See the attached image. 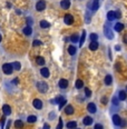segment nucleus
I'll return each instance as SVG.
<instances>
[{
  "label": "nucleus",
  "mask_w": 127,
  "mask_h": 129,
  "mask_svg": "<svg viewBox=\"0 0 127 129\" xmlns=\"http://www.w3.org/2000/svg\"><path fill=\"white\" fill-rule=\"evenodd\" d=\"M37 89H38L40 92L45 94V92L48 91V85L46 84V82H44V81H38V82H37Z\"/></svg>",
  "instance_id": "1"
},
{
  "label": "nucleus",
  "mask_w": 127,
  "mask_h": 129,
  "mask_svg": "<svg viewBox=\"0 0 127 129\" xmlns=\"http://www.w3.org/2000/svg\"><path fill=\"white\" fill-rule=\"evenodd\" d=\"M2 71L6 75H11V74H12V71H13L12 64H2Z\"/></svg>",
  "instance_id": "2"
},
{
  "label": "nucleus",
  "mask_w": 127,
  "mask_h": 129,
  "mask_svg": "<svg viewBox=\"0 0 127 129\" xmlns=\"http://www.w3.org/2000/svg\"><path fill=\"white\" fill-rule=\"evenodd\" d=\"M45 8H46L45 0H39V1L36 3V9L38 10V11H42V10H45Z\"/></svg>",
  "instance_id": "3"
},
{
  "label": "nucleus",
  "mask_w": 127,
  "mask_h": 129,
  "mask_svg": "<svg viewBox=\"0 0 127 129\" xmlns=\"http://www.w3.org/2000/svg\"><path fill=\"white\" fill-rule=\"evenodd\" d=\"M104 32H105V36H106L108 39H113V38H114V33H113L111 29H109L107 26L104 27Z\"/></svg>",
  "instance_id": "4"
},
{
  "label": "nucleus",
  "mask_w": 127,
  "mask_h": 129,
  "mask_svg": "<svg viewBox=\"0 0 127 129\" xmlns=\"http://www.w3.org/2000/svg\"><path fill=\"white\" fill-rule=\"evenodd\" d=\"M64 21H65L66 25H72V23L74 22V17H72V15H66V16L64 17Z\"/></svg>",
  "instance_id": "5"
},
{
  "label": "nucleus",
  "mask_w": 127,
  "mask_h": 129,
  "mask_svg": "<svg viewBox=\"0 0 127 129\" xmlns=\"http://www.w3.org/2000/svg\"><path fill=\"white\" fill-rule=\"evenodd\" d=\"M33 107H35L36 109H38V110H40L42 108V101L40 99H35L33 100Z\"/></svg>",
  "instance_id": "6"
},
{
  "label": "nucleus",
  "mask_w": 127,
  "mask_h": 129,
  "mask_svg": "<svg viewBox=\"0 0 127 129\" xmlns=\"http://www.w3.org/2000/svg\"><path fill=\"white\" fill-rule=\"evenodd\" d=\"M113 123H114V125H116V126H121V118L118 116V115H114V116H113Z\"/></svg>",
  "instance_id": "7"
},
{
  "label": "nucleus",
  "mask_w": 127,
  "mask_h": 129,
  "mask_svg": "<svg viewBox=\"0 0 127 129\" xmlns=\"http://www.w3.org/2000/svg\"><path fill=\"white\" fill-rule=\"evenodd\" d=\"M2 111H3V115L5 116H9L10 113H11V108H10L9 105H3Z\"/></svg>",
  "instance_id": "8"
},
{
  "label": "nucleus",
  "mask_w": 127,
  "mask_h": 129,
  "mask_svg": "<svg viewBox=\"0 0 127 129\" xmlns=\"http://www.w3.org/2000/svg\"><path fill=\"white\" fill-rule=\"evenodd\" d=\"M59 87L61 88V89H66V88L68 87V80H66V79H60V80H59Z\"/></svg>",
  "instance_id": "9"
},
{
  "label": "nucleus",
  "mask_w": 127,
  "mask_h": 129,
  "mask_svg": "<svg viewBox=\"0 0 127 129\" xmlns=\"http://www.w3.org/2000/svg\"><path fill=\"white\" fill-rule=\"evenodd\" d=\"M87 109H88V111L89 113H96V105L95 103H93V102H90V103H88V106H87Z\"/></svg>",
  "instance_id": "10"
},
{
  "label": "nucleus",
  "mask_w": 127,
  "mask_h": 129,
  "mask_svg": "<svg viewBox=\"0 0 127 129\" xmlns=\"http://www.w3.org/2000/svg\"><path fill=\"white\" fill-rule=\"evenodd\" d=\"M60 6H61L62 9H68L69 7H70V1L69 0H62L61 2H60Z\"/></svg>",
  "instance_id": "11"
},
{
  "label": "nucleus",
  "mask_w": 127,
  "mask_h": 129,
  "mask_svg": "<svg viewBox=\"0 0 127 129\" xmlns=\"http://www.w3.org/2000/svg\"><path fill=\"white\" fill-rule=\"evenodd\" d=\"M40 74H41L42 77L48 78L49 75H50V72H49V69H48V68H42L41 70H40Z\"/></svg>",
  "instance_id": "12"
},
{
  "label": "nucleus",
  "mask_w": 127,
  "mask_h": 129,
  "mask_svg": "<svg viewBox=\"0 0 127 129\" xmlns=\"http://www.w3.org/2000/svg\"><path fill=\"white\" fill-rule=\"evenodd\" d=\"M83 124H84V125H86V126H89V125H91V124H93V118H91V117H89V116L85 117L84 120H83Z\"/></svg>",
  "instance_id": "13"
},
{
  "label": "nucleus",
  "mask_w": 127,
  "mask_h": 129,
  "mask_svg": "<svg viewBox=\"0 0 127 129\" xmlns=\"http://www.w3.org/2000/svg\"><path fill=\"white\" fill-rule=\"evenodd\" d=\"M90 8L93 11L98 10V8H99V0H94V1H93V5L90 6Z\"/></svg>",
  "instance_id": "14"
},
{
  "label": "nucleus",
  "mask_w": 127,
  "mask_h": 129,
  "mask_svg": "<svg viewBox=\"0 0 127 129\" xmlns=\"http://www.w3.org/2000/svg\"><path fill=\"white\" fill-rule=\"evenodd\" d=\"M127 98V92L124 90H121L119 91V94H118V99L119 100H126Z\"/></svg>",
  "instance_id": "15"
},
{
  "label": "nucleus",
  "mask_w": 127,
  "mask_h": 129,
  "mask_svg": "<svg viewBox=\"0 0 127 129\" xmlns=\"http://www.w3.org/2000/svg\"><path fill=\"white\" fill-rule=\"evenodd\" d=\"M65 113H67V115H72V113H74V107H72V105H68V106H66Z\"/></svg>",
  "instance_id": "16"
},
{
  "label": "nucleus",
  "mask_w": 127,
  "mask_h": 129,
  "mask_svg": "<svg viewBox=\"0 0 127 129\" xmlns=\"http://www.w3.org/2000/svg\"><path fill=\"white\" fill-rule=\"evenodd\" d=\"M107 19L109 21H113V20L116 19V16H115V11H108L107 13Z\"/></svg>",
  "instance_id": "17"
},
{
  "label": "nucleus",
  "mask_w": 127,
  "mask_h": 129,
  "mask_svg": "<svg viewBox=\"0 0 127 129\" xmlns=\"http://www.w3.org/2000/svg\"><path fill=\"white\" fill-rule=\"evenodd\" d=\"M31 32H33V29H31V27L30 26H26L23 28V33L26 36H30L31 35Z\"/></svg>",
  "instance_id": "18"
},
{
  "label": "nucleus",
  "mask_w": 127,
  "mask_h": 129,
  "mask_svg": "<svg viewBox=\"0 0 127 129\" xmlns=\"http://www.w3.org/2000/svg\"><path fill=\"white\" fill-rule=\"evenodd\" d=\"M89 49H90V50H93V51L97 50V49H98V43H97V41H91L90 45H89Z\"/></svg>",
  "instance_id": "19"
},
{
  "label": "nucleus",
  "mask_w": 127,
  "mask_h": 129,
  "mask_svg": "<svg viewBox=\"0 0 127 129\" xmlns=\"http://www.w3.org/2000/svg\"><path fill=\"white\" fill-rule=\"evenodd\" d=\"M105 85H107V86H109V85H111V81H113V78H111L110 75H107L106 77H105Z\"/></svg>",
  "instance_id": "20"
},
{
  "label": "nucleus",
  "mask_w": 127,
  "mask_h": 129,
  "mask_svg": "<svg viewBox=\"0 0 127 129\" xmlns=\"http://www.w3.org/2000/svg\"><path fill=\"white\" fill-rule=\"evenodd\" d=\"M76 127H77V123L76 121H69L67 124V128L68 129H75Z\"/></svg>",
  "instance_id": "21"
},
{
  "label": "nucleus",
  "mask_w": 127,
  "mask_h": 129,
  "mask_svg": "<svg viewBox=\"0 0 127 129\" xmlns=\"http://www.w3.org/2000/svg\"><path fill=\"white\" fill-rule=\"evenodd\" d=\"M76 51H77V49H76L75 46H69V47H68V52H69V55H75Z\"/></svg>",
  "instance_id": "22"
},
{
  "label": "nucleus",
  "mask_w": 127,
  "mask_h": 129,
  "mask_svg": "<svg viewBox=\"0 0 127 129\" xmlns=\"http://www.w3.org/2000/svg\"><path fill=\"white\" fill-rule=\"evenodd\" d=\"M76 88H77V89H82L83 87H84V81L83 80H80V79H78V80L76 81Z\"/></svg>",
  "instance_id": "23"
},
{
  "label": "nucleus",
  "mask_w": 127,
  "mask_h": 129,
  "mask_svg": "<svg viewBox=\"0 0 127 129\" xmlns=\"http://www.w3.org/2000/svg\"><path fill=\"white\" fill-rule=\"evenodd\" d=\"M40 27L41 28H49L50 27V23L48 21H46V20H41L40 21Z\"/></svg>",
  "instance_id": "24"
},
{
  "label": "nucleus",
  "mask_w": 127,
  "mask_h": 129,
  "mask_svg": "<svg viewBox=\"0 0 127 129\" xmlns=\"http://www.w3.org/2000/svg\"><path fill=\"white\" fill-rule=\"evenodd\" d=\"M123 29H124V25H123V23L118 22L115 25V30H116V31H121Z\"/></svg>",
  "instance_id": "25"
},
{
  "label": "nucleus",
  "mask_w": 127,
  "mask_h": 129,
  "mask_svg": "<svg viewBox=\"0 0 127 129\" xmlns=\"http://www.w3.org/2000/svg\"><path fill=\"white\" fill-rule=\"evenodd\" d=\"M15 127L18 129H21L23 127V123L21 120H16V121H15Z\"/></svg>",
  "instance_id": "26"
},
{
  "label": "nucleus",
  "mask_w": 127,
  "mask_h": 129,
  "mask_svg": "<svg viewBox=\"0 0 127 129\" xmlns=\"http://www.w3.org/2000/svg\"><path fill=\"white\" fill-rule=\"evenodd\" d=\"M12 64V68L15 69V70H20V68H21V64H20V62H18V61L13 62V64Z\"/></svg>",
  "instance_id": "27"
},
{
  "label": "nucleus",
  "mask_w": 127,
  "mask_h": 129,
  "mask_svg": "<svg viewBox=\"0 0 127 129\" xmlns=\"http://www.w3.org/2000/svg\"><path fill=\"white\" fill-rule=\"evenodd\" d=\"M36 120H37V117H36V116H33V115H31V116H29L28 118H27V121H28V123H30V124L35 123Z\"/></svg>",
  "instance_id": "28"
},
{
  "label": "nucleus",
  "mask_w": 127,
  "mask_h": 129,
  "mask_svg": "<svg viewBox=\"0 0 127 129\" xmlns=\"http://www.w3.org/2000/svg\"><path fill=\"white\" fill-rule=\"evenodd\" d=\"M85 38H86V31H83V33H82V37H80V41H79V46L82 47L83 46V43H84V41H85Z\"/></svg>",
  "instance_id": "29"
},
{
  "label": "nucleus",
  "mask_w": 127,
  "mask_h": 129,
  "mask_svg": "<svg viewBox=\"0 0 127 129\" xmlns=\"http://www.w3.org/2000/svg\"><path fill=\"white\" fill-rule=\"evenodd\" d=\"M36 61H37V64H39V66H42V64H45V59L42 58V57H37Z\"/></svg>",
  "instance_id": "30"
},
{
  "label": "nucleus",
  "mask_w": 127,
  "mask_h": 129,
  "mask_svg": "<svg viewBox=\"0 0 127 129\" xmlns=\"http://www.w3.org/2000/svg\"><path fill=\"white\" fill-rule=\"evenodd\" d=\"M65 99V98H64V97H61V96H59V97H57V98H56L55 100H52L51 102H54V103H60L62 101V100Z\"/></svg>",
  "instance_id": "31"
},
{
  "label": "nucleus",
  "mask_w": 127,
  "mask_h": 129,
  "mask_svg": "<svg viewBox=\"0 0 127 129\" xmlns=\"http://www.w3.org/2000/svg\"><path fill=\"white\" fill-rule=\"evenodd\" d=\"M70 40H72V42H75V43H76V42H77V41H78V40H79V37H78V35H76V33H75V35H72V37H70Z\"/></svg>",
  "instance_id": "32"
},
{
  "label": "nucleus",
  "mask_w": 127,
  "mask_h": 129,
  "mask_svg": "<svg viewBox=\"0 0 127 129\" xmlns=\"http://www.w3.org/2000/svg\"><path fill=\"white\" fill-rule=\"evenodd\" d=\"M85 95H86V97H89L91 96V91H90V89H88V88H85Z\"/></svg>",
  "instance_id": "33"
},
{
  "label": "nucleus",
  "mask_w": 127,
  "mask_h": 129,
  "mask_svg": "<svg viewBox=\"0 0 127 129\" xmlns=\"http://www.w3.org/2000/svg\"><path fill=\"white\" fill-rule=\"evenodd\" d=\"M97 38H98V36L96 35V33H91V35H90V40H91V41H96Z\"/></svg>",
  "instance_id": "34"
},
{
  "label": "nucleus",
  "mask_w": 127,
  "mask_h": 129,
  "mask_svg": "<svg viewBox=\"0 0 127 129\" xmlns=\"http://www.w3.org/2000/svg\"><path fill=\"white\" fill-rule=\"evenodd\" d=\"M62 126H64V125H62V119L60 118V119H59V123H58V126L56 127V129H62Z\"/></svg>",
  "instance_id": "35"
},
{
  "label": "nucleus",
  "mask_w": 127,
  "mask_h": 129,
  "mask_svg": "<svg viewBox=\"0 0 127 129\" xmlns=\"http://www.w3.org/2000/svg\"><path fill=\"white\" fill-rule=\"evenodd\" d=\"M33 45L35 46V47H37V46H41L42 45V42L39 41V40H35V41L33 42Z\"/></svg>",
  "instance_id": "36"
},
{
  "label": "nucleus",
  "mask_w": 127,
  "mask_h": 129,
  "mask_svg": "<svg viewBox=\"0 0 127 129\" xmlns=\"http://www.w3.org/2000/svg\"><path fill=\"white\" fill-rule=\"evenodd\" d=\"M86 22L87 23L90 22V16H89V12L86 13Z\"/></svg>",
  "instance_id": "37"
},
{
  "label": "nucleus",
  "mask_w": 127,
  "mask_h": 129,
  "mask_svg": "<svg viewBox=\"0 0 127 129\" xmlns=\"http://www.w3.org/2000/svg\"><path fill=\"white\" fill-rule=\"evenodd\" d=\"M113 103H114V105H118V98L117 97H113Z\"/></svg>",
  "instance_id": "38"
},
{
  "label": "nucleus",
  "mask_w": 127,
  "mask_h": 129,
  "mask_svg": "<svg viewBox=\"0 0 127 129\" xmlns=\"http://www.w3.org/2000/svg\"><path fill=\"white\" fill-rule=\"evenodd\" d=\"M115 16H116V19H119L121 17V13L119 11H115Z\"/></svg>",
  "instance_id": "39"
},
{
  "label": "nucleus",
  "mask_w": 127,
  "mask_h": 129,
  "mask_svg": "<svg viewBox=\"0 0 127 129\" xmlns=\"http://www.w3.org/2000/svg\"><path fill=\"white\" fill-rule=\"evenodd\" d=\"M65 103H66V99H64V100H62V101H61V102L59 103V109H61L62 107L65 106Z\"/></svg>",
  "instance_id": "40"
},
{
  "label": "nucleus",
  "mask_w": 127,
  "mask_h": 129,
  "mask_svg": "<svg viewBox=\"0 0 127 129\" xmlns=\"http://www.w3.org/2000/svg\"><path fill=\"white\" fill-rule=\"evenodd\" d=\"M94 129H104V128H103V126H101L100 124H96L95 127H94Z\"/></svg>",
  "instance_id": "41"
},
{
  "label": "nucleus",
  "mask_w": 127,
  "mask_h": 129,
  "mask_svg": "<svg viewBox=\"0 0 127 129\" xmlns=\"http://www.w3.org/2000/svg\"><path fill=\"white\" fill-rule=\"evenodd\" d=\"M27 23H28V26L31 27V25H33V19H31V18H27Z\"/></svg>",
  "instance_id": "42"
},
{
  "label": "nucleus",
  "mask_w": 127,
  "mask_h": 129,
  "mask_svg": "<svg viewBox=\"0 0 127 129\" xmlns=\"http://www.w3.org/2000/svg\"><path fill=\"white\" fill-rule=\"evenodd\" d=\"M101 100H103V103H104V105H106V103H107V98H106V97H103V98H101Z\"/></svg>",
  "instance_id": "43"
},
{
  "label": "nucleus",
  "mask_w": 127,
  "mask_h": 129,
  "mask_svg": "<svg viewBox=\"0 0 127 129\" xmlns=\"http://www.w3.org/2000/svg\"><path fill=\"white\" fill-rule=\"evenodd\" d=\"M12 82H13V84H15V85H17V84H18V82H19V79H18V78H15V79H13V80H12Z\"/></svg>",
  "instance_id": "44"
},
{
  "label": "nucleus",
  "mask_w": 127,
  "mask_h": 129,
  "mask_svg": "<svg viewBox=\"0 0 127 129\" xmlns=\"http://www.w3.org/2000/svg\"><path fill=\"white\" fill-rule=\"evenodd\" d=\"M124 42L127 43V33H125V36H124Z\"/></svg>",
  "instance_id": "45"
},
{
  "label": "nucleus",
  "mask_w": 127,
  "mask_h": 129,
  "mask_svg": "<svg viewBox=\"0 0 127 129\" xmlns=\"http://www.w3.org/2000/svg\"><path fill=\"white\" fill-rule=\"evenodd\" d=\"M44 129H50V128H49V125L45 124V126H44Z\"/></svg>",
  "instance_id": "46"
},
{
  "label": "nucleus",
  "mask_w": 127,
  "mask_h": 129,
  "mask_svg": "<svg viewBox=\"0 0 127 129\" xmlns=\"http://www.w3.org/2000/svg\"><path fill=\"white\" fill-rule=\"evenodd\" d=\"M116 50H121V46H116Z\"/></svg>",
  "instance_id": "47"
},
{
  "label": "nucleus",
  "mask_w": 127,
  "mask_h": 129,
  "mask_svg": "<svg viewBox=\"0 0 127 129\" xmlns=\"http://www.w3.org/2000/svg\"><path fill=\"white\" fill-rule=\"evenodd\" d=\"M1 40H2V37H1V35H0V42H1Z\"/></svg>",
  "instance_id": "48"
},
{
  "label": "nucleus",
  "mask_w": 127,
  "mask_h": 129,
  "mask_svg": "<svg viewBox=\"0 0 127 129\" xmlns=\"http://www.w3.org/2000/svg\"><path fill=\"white\" fill-rule=\"evenodd\" d=\"M126 90H127V87H126Z\"/></svg>",
  "instance_id": "49"
},
{
  "label": "nucleus",
  "mask_w": 127,
  "mask_h": 129,
  "mask_svg": "<svg viewBox=\"0 0 127 129\" xmlns=\"http://www.w3.org/2000/svg\"><path fill=\"white\" fill-rule=\"evenodd\" d=\"M75 129H77V128H75Z\"/></svg>",
  "instance_id": "50"
}]
</instances>
